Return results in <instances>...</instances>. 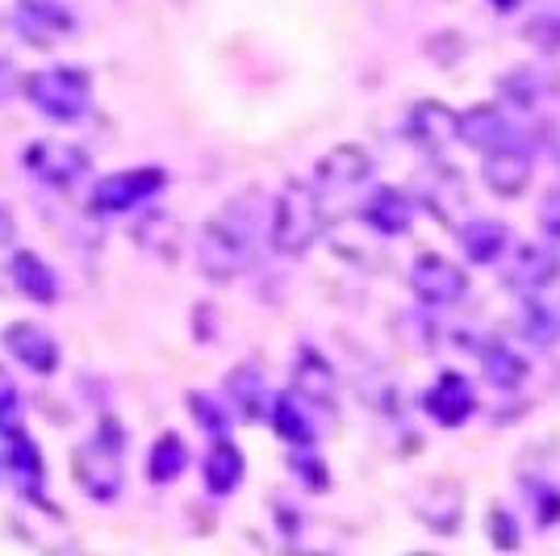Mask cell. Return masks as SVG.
<instances>
[{
    "label": "cell",
    "instance_id": "cell-23",
    "mask_svg": "<svg viewBox=\"0 0 560 556\" xmlns=\"http://www.w3.org/2000/svg\"><path fill=\"white\" fill-rule=\"evenodd\" d=\"M243 452L234 448V443L218 440L210 452V461H206V486H210V494H218V498H226V494H234L238 489V482H243Z\"/></svg>",
    "mask_w": 560,
    "mask_h": 556
},
{
    "label": "cell",
    "instance_id": "cell-33",
    "mask_svg": "<svg viewBox=\"0 0 560 556\" xmlns=\"http://www.w3.org/2000/svg\"><path fill=\"white\" fill-rule=\"evenodd\" d=\"M532 498H536L539 528H552V523L560 519V494H557V486H536V489H532Z\"/></svg>",
    "mask_w": 560,
    "mask_h": 556
},
{
    "label": "cell",
    "instance_id": "cell-35",
    "mask_svg": "<svg viewBox=\"0 0 560 556\" xmlns=\"http://www.w3.org/2000/svg\"><path fill=\"white\" fill-rule=\"evenodd\" d=\"M490 519H493L490 532H493V540H498V548H518V528H514L511 514H506L502 507H493Z\"/></svg>",
    "mask_w": 560,
    "mask_h": 556
},
{
    "label": "cell",
    "instance_id": "cell-29",
    "mask_svg": "<svg viewBox=\"0 0 560 556\" xmlns=\"http://www.w3.org/2000/svg\"><path fill=\"white\" fill-rule=\"evenodd\" d=\"M523 335L532 344H557L560 339V310H552L548 302H532L523 310Z\"/></svg>",
    "mask_w": 560,
    "mask_h": 556
},
{
    "label": "cell",
    "instance_id": "cell-2",
    "mask_svg": "<svg viewBox=\"0 0 560 556\" xmlns=\"http://www.w3.org/2000/svg\"><path fill=\"white\" fill-rule=\"evenodd\" d=\"M327 231V209H323V193L314 185H289L272 206L268 218V243L280 255H302L310 252Z\"/></svg>",
    "mask_w": 560,
    "mask_h": 556
},
{
    "label": "cell",
    "instance_id": "cell-5",
    "mask_svg": "<svg viewBox=\"0 0 560 556\" xmlns=\"http://www.w3.org/2000/svg\"><path fill=\"white\" fill-rule=\"evenodd\" d=\"M410 289H415V298L427 305H456V302H465L468 277L460 264L427 252V255H419L415 268H410Z\"/></svg>",
    "mask_w": 560,
    "mask_h": 556
},
{
    "label": "cell",
    "instance_id": "cell-24",
    "mask_svg": "<svg viewBox=\"0 0 560 556\" xmlns=\"http://www.w3.org/2000/svg\"><path fill=\"white\" fill-rule=\"evenodd\" d=\"M272 418H277L280 440L289 443H314V422H310V410L298 394H280L272 402Z\"/></svg>",
    "mask_w": 560,
    "mask_h": 556
},
{
    "label": "cell",
    "instance_id": "cell-32",
    "mask_svg": "<svg viewBox=\"0 0 560 556\" xmlns=\"http://www.w3.org/2000/svg\"><path fill=\"white\" fill-rule=\"evenodd\" d=\"M527 38L544 50H560V13H544L536 22H527Z\"/></svg>",
    "mask_w": 560,
    "mask_h": 556
},
{
    "label": "cell",
    "instance_id": "cell-31",
    "mask_svg": "<svg viewBox=\"0 0 560 556\" xmlns=\"http://www.w3.org/2000/svg\"><path fill=\"white\" fill-rule=\"evenodd\" d=\"M18 418H22V397H18L13 377L0 369V431L13 436V431H18Z\"/></svg>",
    "mask_w": 560,
    "mask_h": 556
},
{
    "label": "cell",
    "instance_id": "cell-13",
    "mask_svg": "<svg viewBox=\"0 0 560 556\" xmlns=\"http://www.w3.org/2000/svg\"><path fill=\"white\" fill-rule=\"evenodd\" d=\"M415 510H419V519L431 528V532L440 535H452L460 532V514H465V494L456 482H427L419 489V498H415Z\"/></svg>",
    "mask_w": 560,
    "mask_h": 556
},
{
    "label": "cell",
    "instance_id": "cell-3",
    "mask_svg": "<svg viewBox=\"0 0 560 556\" xmlns=\"http://www.w3.org/2000/svg\"><path fill=\"white\" fill-rule=\"evenodd\" d=\"M25 96H30V105L38 109L43 117L50 121H80V117L89 114V105H93V89H89V76L75 68H47V71H34L30 80H25Z\"/></svg>",
    "mask_w": 560,
    "mask_h": 556
},
{
    "label": "cell",
    "instance_id": "cell-34",
    "mask_svg": "<svg viewBox=\"0 0 560 556\" xmlns=\"http://www.w3.org/2000/svg\"><path fill=\"white\" fill-rule=\"evenodd\" d=\"M539 231L548 234L552 243H560V188H552V193L539 201Z\"/></svg>",
    "mask_w": 560,
    "mask_h": 556
},
{
    "label": "cell",
    "instance_id": "cell-17",
    "mask_svg": "<svg viewBox=\"0 0 560 556\" xmlns=\"http://www.w3.org/2000/svg\"><path fill=\"white\" fill-rule=\"evenodd\" d=\"M364 222H369V231L385 234V239H397V234L410 231L415 206H410V197H406L401 188H376L373 197L364 201Z\"/></svg>",
    "mask_w": 560,
    "mask_h": 556
},
{
    "label": "cell",
    "instance_id": "cell-8",
    "mask_svg": "<svg viewBox=\"0 0 560 556\" xmlns=\"http://www.w3.org/2000/svg\"><path fill=\"white\" fill-rule=\"evenodd\" d=\"M557 277H560V255L548 243H518L511 252V259H506V273H502V280L511 285L514 293H527V298L544 293Z\"/></svg>",
    "mask_w": 560,
    "mask_h": 556
},
{
    "label": "cell",
    "instance_id": "cell-6",
    "mask_svg": "<svg viewBox=\"0 0 560 556\" xmlns=\"http://www.w3.org/2000/svg\"><path fill=\"white\" fill-rule=\"evenodd\" d=\"M25 167L34 172V181H43L50 188H71L84 181L89 172V155L71 142H55V139H38L25 147Z\"/></svg>",
    "mask_w": 560,
    "mask_h": 556
},
{
    "label": "cell",
    "instance_id": "cell-26",
    "mask_svg": "<svg viewBox=\"0 0 560 556\" xmlns=\"http://www.w3.org/2000/svg\"><path fill=\"white\" fill-rule=\"evenodd\" d=\"M502 96L511 101L514 109H536L539 101L548 96V76L539 68H514L511 76H502Z\"/></svg>",
    "mask_w": 560,
    "mask_h": 556
},
{
    "label": "cell",
    "instance_id": "cell-19",
    "mask_svg": "<svg viewBox=\"0 0 560 556\" xmlns=\"http://www.w3.org/2000/svg\"><path fill=\"white\" fill-rule=\"evenodd\" d=\"M422 201L431 206V213L440 218V222H460L468 209V193H465V181L452 172V167H440V172H431L427 181H422Z\"/></svg>",
    "mask_w": 560,
    "mask_h": 556
},
{
    "label": "cell",
    "instance_id": "cell-10",
    "mask_svg": "<svg viewBox=\"0 0 560 556\" xmlns=\"http://www.w3.org/2000/svg\"><path fill=\"white\" fill-rule=\"evenodd\" d=\"M13 25H18V34L30 38V43H59V38H68L71 30H75V18H71L68 9L59 4V0H18V9H13Z\"/></svg>",
    "mask_w": 560,
    "mask_h": 556
},
{
    "label": "cell",
    "instance_id": "cell-16",
    "mask_svg": "<svg viewBox=\"0 0 560 556\" xmlns=\"http://www.w3.org/2000/svg\"><path fill=\"white\" fill-rule=\"evenodd\" d=\"M472 406H477V394H472V385L460 372H444L427 390V415L435 418V422H444V427H460L472 415Z\"/></svg>",
    "mask_w": 560,
    "mask_h": 556
},
{
    "label": "cell",
    "instance_id": "cell-7",
    "mask_svg": "<svg viewBox=\"0 0 560 556\" xmlns=\"http://www.w3.org/2000/svg\"><path fill=\"white\" fill-rule=\"evenodd\" d=\"M167 185V176L160 167H130V172H117L105 176L93 188V209L96 213H126V209L142 206L147 197H155Z\"/></svg>",
    "mask_w": 560,
    "mask_h": 556
},
{
    "label": "cell",
    "instance_id": "cell-14",
    "mask_svg": "<svg viewBox=\"0 0 560 556\" xmlns=\"http://www.w3.org/2000/svg\"><path fill=\"white\" fill-rule=\"evenodd\" d=\"M406 135L427 151H444L452 139H460V114H452L440 101H419L406 114Z\"/></svg>",
    "mask_w": 560,
    "mask_h": 556
},
{
    "label": "cell",
    "instance_id": "cell-36",
    "mask_svg": "<svg viewBox=\"0 0 560 556\" xmlns=\"http://www.w3.org/2000/svg\"><path fill=\"white\" fill-rule=\"evenodd\" d=\"M9 93H18V71L0 59V96H9Z\"/></svg>",
    "mask_w": 560,
    "mask_h": 556
},
{
    "label": "cell",
    "instance_id": "cell-21",
    "mask_svg": "<svg viewBox=\"0 0 560 556\" xmlns=\"http://www.w3.org/2000/svg\"><path fill=\"white\" fill-rule=\"evenodd\" d=\"M460 243H465L468 259H477V264H493L498 255L506 252L511 234H506L502 222H493V218H477V222H465V227H460Z\"/></svg>",
    "mask_w": 560,
    "mask_h": 556
},
{
    "label": "cell",
    "instance_id": "cell-25",
    "mask_svg": "<svg viewBox=\"0 0 560 556\" xmlns=\"http://www.w3.org/2000/svg\"><path fill=\"white\" fill-rule=\"evenodd\" d=\"M185 464H188L185 440L180 436H160L155 448H151V456H147V473H151V482L167 486V482H176L185 473Z\"/></svg>",
    "mask_w": 560,
    "mask_h": 556
},
{
    "label": "cell",
    "instance_id": "cell-30",
    "mask_svg": "<svg viewBox=\"0 0 560 556\" xmlns=\"http://www.w3.org/2000/svg\"><path fill=\"white\" fill-rule=\"evenodd\" d=\"M139 239L151 247V252L167 255L172 252V243H176V227H172V218L167 213H147L139 227Z\"/></svg>",
    "mask_w": 560,
    "mask_h": 556
},
{
    "label": "cell",
    "instance_id": "cell-9",
    "mask_svg": "<svg viewBox=\"0 0 560 556\" xmlns=\"http://www.w3.org/2000/svg\"><path fill=\"white\" fill-rule=\"evenodd\" d=\"M369 176H373V155L364 147H335V151H327L318 160L310 185L318 188L323 197H330V193H351L355 185H364Z\"/></svg>",
    "mask_w": 560,
    "mask_h": 556
},
{
    "label": "cell",
    "instance_id": "cell-1",
    "mask_svg": "<svg viewBox=\"0 0 560 556\" xmlns=\"http://www.w3.org/2000/svg\"><path fill=\"white\" fill-rule=\"evenodd\" d=\"M259 231H264V197L259 193H238L213 213L197 243V264L210 280L243 277L256 259Z\"/></svg>",
    "mask_w": 560,
    "mask_h": 556
},
{
    "label": "cell",
    "instance_id": "cell-4",
    "mask_svg": "<svg viewBox=\"0 0 560 556\" xmlns=\"http://www.w3.org/2000/svg\"><path fill=\"white\" fill-rule=\"evenodd\" d=\"M75 482L96 502H114L121 494V452H117V440L109 431L75 452Z\"/></svg>",
    "mask_w": 560,
    "mask_h": 556
},
{
    "label": "cell",
    "instance_id": "cell-15",
    "mask_svg": "<svg viewBox=\"0 0 560 556\" xmlns=\"http://www.w3.org/2000/svg\"><path fill=\"white\" fill-rule=\"evenodd\" d=\"M4 348L13 351L18 364H25L30 372H38V377H50V372L59 369V344L50 339L43 326L13 323L4 331Z\"/></svg>",
    "mask_w": 560,
    "mask_h": 556
},
{
    "label": "cell",
    "instance_id": "cell-37",
    "mask_svg": "<svg viewBox=\"0 0 560 556\" xmlns=\"http://www.w3.org/2000/svg\"><path fill=\"white\" fill-rule=\"evenodd\" d=\"M518 4H523V0H493V9H498V13H514Z\"/></svg>",
    "mask_w": 560,
    "mask_h": 556
},
{
    "label": "cell",
    "instance_id": "cell-12",
    "mask_svg": "<svg viewBox=\"0 0 560 556\" xmlns=\"http://www.w3.org/2000/svg\"><path fill=\"white\" fill-rule=\"evenodd\" d=\"M460 142L477 147L486 155V151H498V147L523 142V135H518V126L498 105H472V109L460 114Z\"/></svg>",
    "mask_w": 560,
    "mask_h": 556
},
{
    "label": "cell",
    "instance_id": "cell-20",
    "mask_svg": "<svg viewBox=\"0 0 560 556\" xmlns=\"http://www.w3.org/2000/svg\"><path fill=\"white\" fill-rule=\"evenodd\" d=\"M9 273H13V285L22 289L30 302L50 305L55 298H59V280H55V273H50L47 264H43V259H38L34 252H18V255H13Z\"/></svg>",
    "mask_w": 560,
    "mask_h": 556
},
{
    "label": "cell",
    "instance_id": "cell-28",
    "mask_svg": "<svg viewBox=\"0 0 560 556\" xmlns=\"http://www.w3.org/2000/svg\"><path fill=\"white\" fill-rule=\"evenodd\" d=\"M9 468H13V477L25 489L43 486V456H38V448L25 440L22 431H13V440H9Z\"/></svg>",
    "mask_w": 560,
    "mask_h": 556
},
{
    "label": "cell",
    "instance_id": "cell-11",
    "mask_svg": "<svg viewBox=\"0 0 560 556\" xmlns=\"http://www.w3.org/2000/svg\"><path fill=\"white\" fill-rule=\"evenodd\" d=\"M532 172H536V163H532V151L523 142L486 151V163H481V176H486V185L498 197H518L523 188L532 185Z\"/></svg>",
    "mask_w": 560,
    "mask_h": 556
},
{
    "label": "cell",
    "instance_id": "cell-18",
    "mask_svg": "<svg viewBox=\"0 0 560 556\" xmlns=\"http://www.w3.org/2000/svg\"><path fill=\"white\" fill-rule=\"evenodd\" d=\"M293 394L314 406H327V410L339 402V377L318 351H302V360L293 369Z\"/></svg>",
    "mask_w": 560,
    "mask_h": 556
},
{
    "label": "cell",
    "instance_id": "cell-27",
    "mask_svg": "<svg viewBox=\"0 0 560 556\" xmlns=\"http://www.w3.org/2000/svg\"><path fill=\"white\" fill-rule=\"evenodd\" d=\"M226 390H231L234 406H238L247 418L264 415V402H268V394H264V377H259V369H234L231 381H226Z\"/></svg>",
    "mask_w": 560,
    "mask_h": 556
},
{
    "label": "cell",
    "instance_id": "cell-22",
    "mask_svg": "<svg viewBox=\"0 0 560 556\" xmlns=\"http://www.w3.org/2000/svg\"><path fill=\"white\" fill-rule=\"evenodd\" d=\"M477 360H481L486 381L498 385V390H518V385H523V377H527V360H523V356H514L506 344H481Z\"/></svg>",
    "mask_w": 560,
    "mask_h": 556
}]
</instances>
